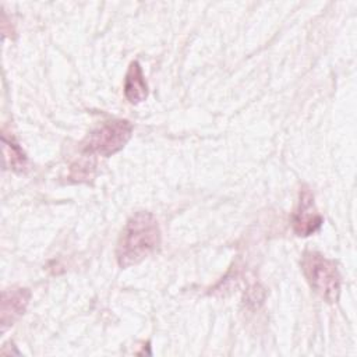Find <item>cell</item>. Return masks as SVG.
Here are the masks:
<instances>
[{"instance_id": "obj_1", "label": "cell", "mask_w": 357, "mask_h": 357, "mask_svg": "<svg viewBox=\"0 0 357 357\" xmlns=\"http://www.w3.org/2000/svg\"><path fill=\"white\" fill-rule=\"evenodd\" d=\"M162 241L160 227L151 212H137L126 223L116 247L120 268L137 265L155 252Z\"/></svg>"}, {"instance_id": "obj_2", "label": "cell", "mask_w": 357, "mask_h": 357, "mask_svg": "<svg viewBox=\"0 0 357 357\" xmlns=\"http://www.w3.org/2000/svg\"><path fill=\"white\" fill-rule=\"evenodd\" d=\"M301 269L311 289L324 301L333 304L339 300L342 278L333 261L317 251H304Z\"/></svg>"}, {"instance_id": "obj_3", "label": "cell", "mask_w": 357, "mask_h": 357, "mask_svg": "<svg viewBox=\"0 0 357 357\" xmlns=\"http://www.w3.org/2000/svg\"><path fill=\"white\" fill-rule=\"evenodd\" d=\"M132 124L128 120H112L95 128L84 141V153L93 156H112L121 151L132 135Z\"/></svg>"}, {"instance_id": "obj_4", "label": "cell", "mask_w": 357, "mask_h": 357, "mask_svg": "<svg viewBox=\"0 0 357 357\" xmlns=\"http://www.w3.org/2000/svg\"><path fill=\"white\" fill-rule=\"evenodd\" d=\"M324 223L322 215L318 212L314 194L310 187L303 185L298 194L297 208L291 216L293 231L298 237H308L318 231Z\"/></svg>"}, {"instance_id": "obj_5", "label": "cell", "mask_w": 357, "mask_h": 357, "mask_svg": "<svg viewBox=\"0 0 357 357\" xmlns=\"http://www.w3.org/2000/svg\"><path fill=\"white\" fill-rule=\"evenodd\" d=\"M31 291L22 287H13L1 293V331L11 326L26 310Z\"/></svg>"}, {"instance_id": "obj_6", "label": "cell", "mask_w": 357, "mask_h": 357, "mask_svg": "<svg viewBox=\"0 0 357 357\" xmlns=\"http://www.w3.org/2000/svg\"><path fill=\"white\" fill-rule=\"evenodd\" d=\"M124 96L132 103H141L148 96V85L138 61H131L124 78Z\"/></svg>"}, {"instance_id": "obj_7", "label": "cell", "mask_w": 357, "mask_h": 357, "mask_svg": "<svg viewBox=\"0 0 357 357\" xmlns=\"http://www.w3.org/2000/svg\"><path fill=\"white\" fill-rule=\"evenodd\" d=\"M3 139V152H4V163L14 172H24L26 169V156L22 148L13 139L6 135H1Z\"/></svg>"}]
</instances>
